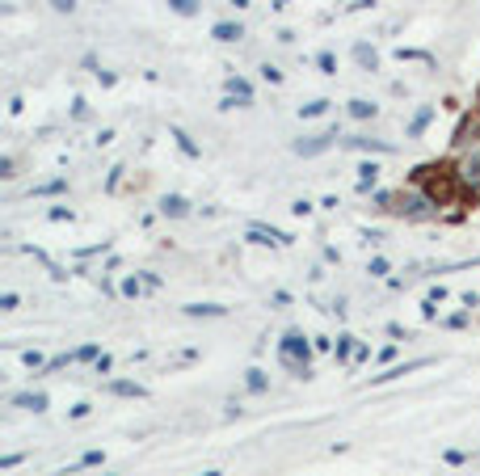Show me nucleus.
Here are the masks:
<instances>
[{
  "instance_id": "obj_4",
  "label": "nucleus",
  "mask_w": 480,
  "mask_h": 476,
  "mask_svg": "<svg viewBox=\"0 0 480 476\" xmlns=\"http://www.w3.org/2000/svg\"><path fill=\"white\" fill-rule=\"evenodd\" d=\"M308 358H312V350H308V342H303L299 333H287V337L278 342V362L287 367L291 376H303V380L312 376V362H308Z\"/></svg>"
},
{
  "instance_id": "obj_17",
  "label": "nucleus",
  "mask_w": 480,
  "mask_h": 476,
  "mask_svg": "<svg viewBox=\"0 0 480 476\" xmlns=\"http://www.w3.org/2000/svg\"><path fill=\"white\" fill-rule=\"evenodd\" d=\"M110 392H114V396H143V388H139V384H127V380L110 384Z\"/></svg>"
},
{
  "instance_id": "obj_2",
  "label": "nucleus",
  "mask_w": 480,
  "mask_h": 476,
  "mask_svg": "<svg viewBox=\"0 0 480 476\" xmlns=\"http://www.w3.org/2000/svg\"><path fill=\"white\" fill-rule=\"evenodd\" d=\"M413 186H421L438 206H451L455 194L463 190V186L455 182V169H451V165H421V169L413 173Z\"/></svg>"
},
{
  "instance_id": "obj_13",
  "label": "nucleus",
  "mask_w": 480,
  "mask_h": 476,
  "mask_svg": "<svg viewBox=\"0 0 480 476\" xmlns=\"http://www.w3.org/2000/svg\"><path fill=\"white\" fill-rule=\"evenodd\" d=\"M211 34H215L220 42H236V38H240L245 30H240V21H220V26H215V30H211Z\"/></svg>"
},
{
  "instance_id": "obj_22",
  "label": "nucleus",
  "mask_w": 480,
  "mask_h": 476,
  "mask_svg": "<svg viewBox=\"0 0 480 476\" xmlns=\"http://www.w3.org/2000/svg\"><path fill=\"white\" fill-rule=\"evenodd\" d=\"M173 139L181 143V152H186V156H198V148H194V139H190L186 131H173Z\"/></svg>"
},
{
  "instance_id": "obj_21",
  "label": "nucleus",
  "mask_w": 480,
  "mask_h": 476,
  "mask_svg": "<svg viewBox=\"0 0 480 476\" xmlns=\"http://www.w3.org/2000/svg\"><path fill=\"white\" fill-rule=\"evenodd\" d=\"M375 173H380L375 165H366V169H362V177H358V190H362V194H366L371 186H375Z\"/></svg>"
},
{
  "instance_id": "obj_5",
  "label": "nucleus",
  "mask_w": 480,
  "mask_h": 476,
  "mask_svg": "<svg viewBox=\"0 0 480 476\" xmlns=\"http://www.w3.org/2000/svg\"><path fill=\"white\" fill-rule=\"evenodd\" d=\"M333 139H337V127L325 131V135H312V139H295V152H299V156H316V152H325Z\"/></svg>"
},
{
  "instance_id": "obj_10",
  "label": "nucleus",
  "mask_w": 480,
  "mask_h": 476,
  "mask_svg": "<svg viewBox=\"0 0 480 476\" xmlns=\"http://www.w3.org/2000/svg\"><path fill=\"white\" fill-rule=\"evenodd\" d=\"M13 405H21V409H34V413H42V409H46V396H42V392H17V396H13Z\"/></svg>"
},
{
  "instance_id": "obj_27",
  "label": "nucleus",
  "mask_w": 480,
  "mask_h": 476,
  "mask_svg": "<svg viewBox=\"0 0 480 476\" xmlns=\"http://www.w3.org/2000/svg\"><path fill=\"white\" fill-rule=\"evenodd\" d=\"M274 5H287V0H274Z\"/></svg>"
},
{
  "instance_id": "obj_20",
  "label": "nucleus",
  "mask_w": 480,
  "mask_h": 476,
  "mask_svg": "<svg viewBox=\"0 0 480 476\" xmlns=\"http://www.w3.org/2000/svg\"><path fill=\"white\" fill-rule=\"evenodd\" d=\"M169 5H173V13H181V17L198 13V0H169Z\"/></svg>"
},
{
  "instance_id": "obj_9",
  "label": "nucleus",
  "mask_w": 480,
  "mask_h": 476,
  "mask_svg": "<svg viewBox=\"0 0 480 476\" xmlns=\"http://www.w3.org/2000/svg\"><path fill=\"white\" fill-rule=\"evenodd\" d=\"M430 118H434V105H421V110L413 114V123H409V135L417 139V135H421L425 127H430Z\"/></svg>"
},
{
  "instance_id": "obj_11",
  "label": "nucleus",
  "mask_w": 480,
  "mask_h": 476,
  "mask_svg": "<svg viewBox=\"0 0 480 476\" xmlns=\"http://www.w3.org/2000/svg\"><path fill=\"white\" fill-rule=\"evenodd\" d=\"M350 148H362V152H392V143H384V139H366V135H354V139H346Z\"/></svg>"
},
{
  "instance_id": "obj_23",
  "label": "nucleus",
  "mask_w": 480,
  "mask_h": 476,
  "mask_svg": "<svg viewBox=\"0 0 480 476\" xmlns=\"http://www.w3.org/2000/svg\"><path fill=\"white\" fill-rule=\"evenodd\" d=\"M316 64H320V68H325V72H329V76H333V72H337V60H333V55H329V51H320V60H316Z\"/></svg>"
},
{
  "instance_id": "obj_6",
  "label": "nucleus",
  "mask_w": 480,
  "mask_h": 476,
  "mask_svg": "<svg viewBox=\"0 0 480 476\" xmlns=\"http://www.w3.org/2000/svg\"><path fill=\"white\" fill-rule=\"evenodd\" d=\"M236 101H240V105L253 101V89H249L245 76H232V80H228V101H224V105H236Z\"/></svg>"
},
{
  "instance_id": "obj_7",
  "label": "nucleus",
  "mask_w": 480,
  "mask_h": 476,
  "mask_svg": "<svg viewBox=\"0 0 480 476\" xmlns=\"http://www.w3.org/2000/svg\"><path fill=\"white\" fill-rule=\"evenodd\" d=\"M249 240L253 245H287V236L274 232V228H249Z\"/></svg>"
},
{
  "instance_id": "obj_25",
  "label": "nucleus",
  "mask_w": 480,
  "mask_h": 476,
  "mask_svg": "<svg viewBox=\"0 0 480 476\" xmlns=\"http://www.w3.org/2000/svg\"><path fill=\"white\" fill-rule=\"evenodd\" d=\"M60 190H64V182H46V186H38L34 194H60Z\"/></svg>"
},
{
  "instance_id": "obj_15",
  "label": "nucleus",
  "mask_w": 480,
  "mask_h": 476,
  "mask_svg": "<svg viewBox=\"0 0 480 476\" xmlns=\"http://www.w3.org/2000/svg\"><path fill=\"white\" fill-rule=\"evenodd\" d=\"M329 105H333V101H325V97H316L312 105H303V110H299V114H303V118H320V114H329Z\"/></svg>"
},
{
  "instance_id": "obj_24",
  "label": "nucleus",
  "mask_w": 480,
  "mask_h": 476,
  "mask_svg": "<svg viewBox=\"0 0 480 476\" xmlns=\"http://www.w3.org/2000/svg\"><path fill=\"white\" fill-rule=\"evenodd\" d=\"M261 76H265V80H270V85H278V80H283V72H278V68H270V64H265V68H261Z\"/></svg>"
},
{
  "instance_id": "obj_18",
  "label": "nucleus",
  "mask_w": 480,
  "mask_h": 476,
  "mask_svg": "<svg viewBox=\"0 0 480 476\" xmlns=\"http://www.w3.org/2000/svg\"><path fill=\"white\" fill-rule=\"evenodd\" d=\"M186 312L190 316H224V308H215V303H190Z\"/></svg>"
},
{
  "instance_id": "obj_8",
  "label": "nucleus",
  "mask_w": 480,
  "mask_h": 476,
  "mask_svg": "<svg viewBox=\"0 0 480 476\" xmlns=\"http://www.w3.org/2000/svg\"><path fill=\"white\" fill-rule=\"evenodd\" d=\"M354 60H358V68H366V72H375V64H380L375 46H366V42H358V46H354Z\"/></svg>"
},
{
  "instance_id": "obj_28",
  "label": "nucleus",
  "mask_w": 480,
  "mask_h": 476,
  "mask_svg": "<svg viewBox=\"0 0 480 476\" xmlns=\"http://www.w3.org/2000/svg\"><path fill=\"white\" fill-rule=\"evenodd\" d=\"M476 101H480V93H476Z\"/></svg>"
},
{
  "instance_id": "obj_26",
  "label": "nucleus",
  "mask_w": 480,
  "mask_h": 476,
  "mask_svg": "<svg viewBox=\"0 0 480 476\" xmlns=\"http://www.w3.org/2000/svg\"><path fill=\"white\" fill-rule=\"evenodd\" d=\"M51 9H60V13H72V9H76V0H51Z\"/></svg>"
},
{
  "instance_id": "obj_3",
  "label": "nucleus",
  "mask_w": 480,
  "mask_h": 476,
  "mask_svg": "<svg viewBox=\"0 0 480 476\" xmlns=\"http://www.w3.org/2000/svg\"><path fill=\"white\" fill-rule=\"evenodd\" d=\"M451 169H455V182L468 194L480 190V139H472L468 148H451Z\"/></svg>"
},
{
  "instance_id": "obj_16",
  "label": "nucleus",
  "mask_w": 480,
  "mask_h": 476,
  "mask_svg": "<svg viewBox=\"0 0 480 476\" xmlns=\"http://www.w3.org/2000/svg\"><path fill=\"white\" fill-rule=\"evenodd\" d=\"M350 114H354V118H375V101H362V97L350 101Z\"/></svg>"
},
{
  "instance_id": "obj_1",
  "label": "nucleus",
  "mask_w": 480,
  "mask_h": 476,
  "mask_svg": "<svg viewBox=\"0 0 480 476\" xmlns=\"http://www.w3.org/2000/svg\"><path fill=\"white\" fill-rule=\"evenodd\" d=\"M380 206L392 211V215H400V220H434L438 215V202L413 182L405 190H396V194H380Z\"/></svg>"
},
{
  "instance_id": "obj_19",
  "label": "nucleus",
  "mask_w": 480,
  "mask_h": 476,
  "mask_svg": "<svg viewBox=\"0 0 480 476\" xmlns=\"http://www.w3.org/2000/svg\"><path fill=\"white\" fill-rule=\"evenodd\" d=\"M354 337H337V362H346V358H354Z\"/></svg>"
},
{
  "instance_id": "obj_12",
  "label": "nucleus",
  "mask_w": 480,
  "mask_h": 476,
  "mask_svg": "<svg viewBox=\"0 0 480 476\" xmlns=\"http://www.w3.org/2000/svg\"><path fill=\"white\" fill-rule=\"evenodd\" d=\"M160 211H165V215H173V220H177V215H186V211H190V202H186L181 194H169L165 202H160Z\"/></svg>"
},
{
  "instance_id": "obj_14",
  "label": "nucleus",
  "mask_w": 480,
  "mask_h": 476,
  "mask_svg": "<svg viewBox=\"0 0 480 476\" xmlns=\"http://www.w3.org/2000/svg\"><path fill=\"white\" fill-rule=\"evenodd\" d=\"M245 388H249V392H265V388H270V380H265V371H261V367H253V371H249Z\"/></svg>"
}]
</instances>
